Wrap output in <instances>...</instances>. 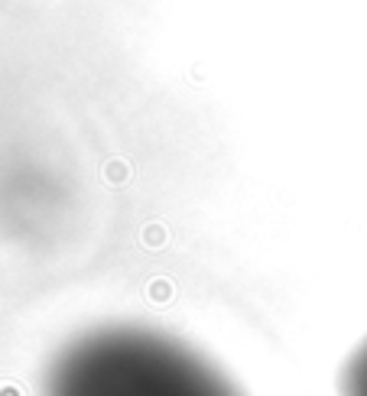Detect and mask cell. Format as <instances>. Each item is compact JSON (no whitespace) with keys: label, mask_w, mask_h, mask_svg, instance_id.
Instances as JSON below:
<instances>
[{"label":"cell","mask_w":367,"mask_h":396,"mask_svg":"<svg viewBox=\"0 0 367 396\" xmlns=\"http://www.w3.org/2000/svg\"><path fill=\"white\" fill-rule=\"evenodd\" d=\"M39 396H244L215 361L146 325H101L59 348Z\"/></svg>","instance_id":"cell-1"}]
</instances>
